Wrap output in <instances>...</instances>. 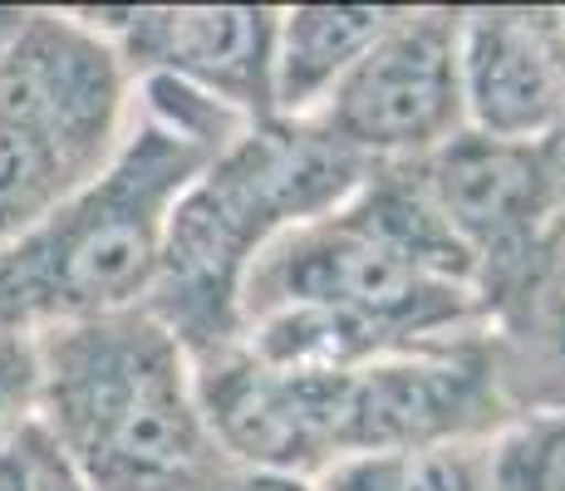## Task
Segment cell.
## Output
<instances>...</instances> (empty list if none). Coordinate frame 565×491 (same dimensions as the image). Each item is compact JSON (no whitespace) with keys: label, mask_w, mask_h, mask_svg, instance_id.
Segmentation results:
<instances>
[{"label":"cell","mask_w":565,"mask_h":491,"mask_svg":"<svg viewBox=\"0 0 565 491\" xmlns=\"http://www.w3.org/2000/svg\"><path fill=\"white\" fill-rule=\"evenodd\" d=\"M242 128L252 124L182 84L138 79L134 124L108 168L0 250V334L143 305L178 196Z\"/></svg>","instance_id":"obj_1"},{"label":"cell","mask_w":565,"mask_h":491,"mask_svg":"<svg viewBox=\"0 0 565 491\" xmlns=\"http://www.w3.org/2000/svg\"><path fill=\"white\" fill-rule=\"evenodd\" d=\"M467 330H487L482 290L433 276L364 188L320 222L276 236L242 286V349L266 364L350 374Z\"/></svg>","instance_id":"obj_2"},{"label":"cell","mask_w":565,"mask_h":491,"mask_svg":"<svg viewBox=\"0 0 565 491\" xmlns=\"http://www.w3.org/2000/svg\"><path fill=\"white\" fill-rule=\"evenodd\" d=\"M35 428L84 491H222L188 349L143 310L35 334Z\"/></svg>","instance_id":"obj_3"},{"label":"cell","mask_w":565,"mask_h":491,"mask_svg":"<svg viewBox=\"0 0 565 491\" xmlns=\"http://www.w3.org/2000/svg\"><path fill=\"white\" fill-rule=\"evenodd\" d=\"M369 162L310 118H266L232 138L178 196L143 310L188 359L242 340V286L276 236L320 222L364 188Z\"/></svg>","instance_id":"obj_4"},{"label":"cell","mask_w":565,"mask_h":491,"mask_svg":"<svg viewBox=\"0 0 565 491\" xmlns=\"http://www.w3.org/2000/svg\"><path fill=\"white\" fill-rule=\"evenodd\" d=\"M369 168H413L467 134L462 10L398 6L310 118Z\"/></svg>","instance_id":"obj_5"},{"label":"cell","mask_w":565,"mask_h":491,"mask_svg":"<svg viewBox=\"0 0 565 491\" xmlns=\"http://www.w3.org/2000/svg\"><path fill=\"white\" fill-rule=\"evenodd\" d=\"M134 74L84 10H20L0 45V124L99 178L134 124Z\"/></svg>","instance_id":"obj_6"},{"label":"cell","mask_w":565,"mask_h":491,"mask_svg":"<svg viewBox=\"0 0 565 491\" xmlns=\"http://www.w3.org/2000/svg\"><path fill=\"white\" fill-rule=\"evenodd\" d=\"M350 374L266 364L242 340L192 364L202 418L226 462L300 482L350 457Z\"/></svg>","instance_id":"obj_7"},{"label":"cell","mask_w":565,"mask_h":491,"mask_svg":"<svg viewBox=\"0 0 565 491\" xmlns=\"http://www.w3.org/2000/svg\"><path fill=\"white\" fill-rule=\"evenodd\" d=\"M413 172L472 256L482 300L526 266L541 236L565 216V134L541 143L458 134L433 158L413 162Z\"/></svg>","instance_id":"obj_8"},{"label":"cell","mask_w":565,"mask_h":491,"mask_svg":"<svg viewBox=\"0 0 565 491\" xmlns=\"http://www.w3.org/2000/svg\"><path fill=\"white\" fill-rule=\"evenodd\" d=\"M516 423L492 330L413 344L350 374V457L384 447L492 442Z\"/></svg>","instance_id":"obj_9"},{"label":"cell","mask_w":565,"mask_h":491,"mask_svg":"<svg viewBox=\"0 0 565 491\" xmlns=\"http://www.w3.org/2000/svg\"><path fill=\"white\" fill-rule=\"evenodd\" d=\"M84 15L114 40L134 84L172 79L212 98L242 124L276 118L270 104L276 6H104Z\"/></svg>","instance_id":"obj_10"},{"label":"cell","mask_w":565,"mask_h":491,"mask_svg":"<svg viewBox=\"0 0 565 491\" xmlns=\"http://www.w3.org/2000/svg\"><path fill=\"white\" fill-rule=\"evenodd\" d=\"M467 134L541 143L565 128V10H462Z\"/></svg>","instance_id":"obj_11"},{"label":"cell","mask_w":565,"mask_h":491,"mask_svg":"<svg viewBox=\"0 0 565 491\" xmlns=\"http://www.w3.org/2000/svg\"><path fill=\"white\" fill-rule=\"evenodd\" d=\"M487 330L516 418L565 408V216L487 300Z\"/></svg>","instance_id":"obj_12"},{"label":"cell","mask_w":565,"mask_h":491,"mask_svg":"<svg viewBox=\"0 0 565 491\" xmlns=\"http://www.w3.org/2000/svg\"><path fill=\"white\" fill-rule=\"evenodd\" d=\"M398 6H286L276 10L270 104L276 118H315Z\"/></svg>","instance_id":"obj_13"},{"label":"cell","mask_w":565,"mask_h":491,"mask_svg":"<svg viewBox=\"0 0 565 491\" xmlns=\"http://www.w3.org/2000/svg\"><path fill=\"white\" fill-rule=\"evenodd\" d=\"M315 491H492V442L354 452L324 467Z\"/></svg>","instance_id":"obj_14"},{"label":"cell","mask_w":565,"mask_h":491,"mask_svg":"<svg viewBox=\"0 0 565 491\" xmlns=\"http://www.w3.org/2000/svg\"><path fill=\"white\" fill-rule=\"evenodd\" d=\"M492 491H565V408L521 413L497 433Z\"/></svg>","instance_id":"obj_15"},{"label":"cell","mask_w":565,"mask_h":491,"mask_svg":"<svg viewBox=\"0 0 565 491\" xmlns=\"http://www.w3.org/2000/svg\"><path fill=\"white\" fill-rule=\"evenodd\" d=\"M35 334H0V447L15 442L35 423Z\"/></svg>","instance_id":"obj_16"},{"label":"cell","mask_w":565,"mask_h":491,"mask_svg":"<svg viewBox=\"0 0 565 491\" xmlns=\"http://www.w3.org/2000/svg\"><path fill=\"white\" fill-rule=\"evenodd\" d=\"M35 467H40V428L30 423L15 442L0 447V491H35Z\"/></svg>","instance_id":"obj_17"},{"label":"cell","mask_w":565,"mask_h":491,"mask_svg":"<svg viewBox=\"0 0 565 491\" xmlns=\"http://www.w3.org/2000/svg\"><path fill=\"white\" fill-rule=\"evenodd\" d=\"M35 491H84L79 477L70 472V467L60 462V452L45 442V433H40V467H35Z\"/></svg>","instance_id":"obj_18"},{"label":"cell","mask_w":565,"mask_h":491,"mask_svg":"<svg viewBox=\"0 0 565 491\" xmlns=\"http://www.w3.org/2000/svg\"><path fill=\"white\" fill-rule=\"evenodd\" d=\"M222 491H315V482L300 477H276V472H232Z\"/></svg>","instance_id":"obj_19"},{"label":"cell","mask_w":565,"mask_h":491,"mask_svg":"<svg viewBox=\"0 0 565 491\" xmlns=\"http://www.w3.org/2000/svg\"><path fill=\"white\" fill-rule=\"evenodd\" d=\"M15 20H20V10L15 6H0V45L10 40V30H15Z\"/></svg>","instance_id":"obj_20"}]
</instances>
